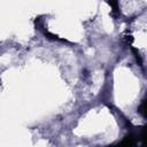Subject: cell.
Returning a JSON list of instances; mask_svg holds the SVG:
<instances>
[{
	"instance_id": "6da1fadb",
	"label": "cell",
	"mask_w": 147,
	"mask_h": 147,
	"mask_svg": "<svg viewBox=\"0 0 147 147\" xmlns=\"http://www.w3.org/2000/svg\"><path fill=\"white\" fill-rule=\"evenodd\" d=\"M134 145V138H133V136L132 134H130V136H127V137H125L119 144H117L115 147H132Z\"/></svg>"
},
{
	"instance_id": "7a4b0ae2",
	"label": "cell",
	"mask_w": 147,
	"mask_h": 147,
	"mask_svg": "<svg viewBox=\"0 0 147 147\" xmlns=\"http://www.w3.org/2000/svg\"><path fill=\"white\" fill-rule=\"evenodd\" d=\"M139 113L144 116V117H147V98L144 100V102L141 103L140 108H139Z\"/></svg>"
}]
</instances>
